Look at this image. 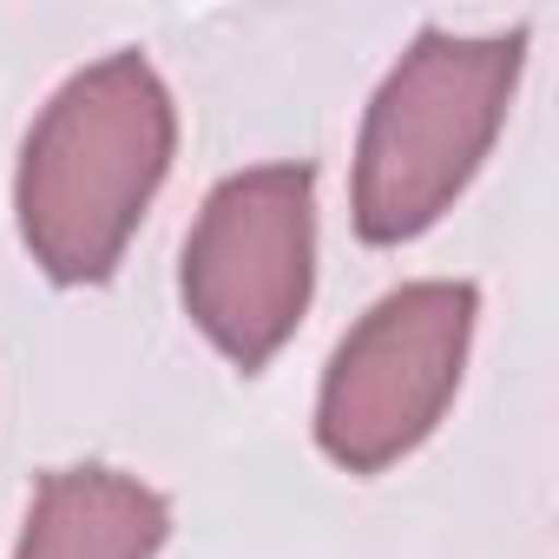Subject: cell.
I'll return each mask as SVG.
<instances>
[{"mask_svg": "<svg viewBox=\"0 0 559 559\" xmlns=\"http://www.w3.org/2000/svg\"><path fill=\"white\" fill-rule=\"evenodd\" d=\"M178 112L145 53L73 73L27 132L14 211L53 284H106L171 171Z\"/></svg>", "mask_w": 559, "mask_h": 559, "instance_id": "6da1fadb", "label": "cell"}, {"mask_svg": "<svg viewBox=\"0 0 559 559\" xmlns=\"http://www.w3.org/2000/svg\"><path fill=\"white\" fill-rule=\"evenodd\" d=\"M526 67V27L513 34H441L428 27L382 80L356 145V230L369 243L421 237L480 171L507 126Z\"/></svg>", "mask_w": 559, "mask_h": 559, "instance_id": "7a4b0ae2", "label": "cell"}, {"mask_svg": "<svg viewBox=\"0 0 559 559\" xmlns=\"http://www.w3.org/2000/svg\"><path fill=\"white\" fill-rule=\"evenodd\" d=\"M317 284V171L250 165L224 178L185 243V310L191 323L257 376L310 310Z\"/></svg>", "mask_w": 559, "mask_h": 559, "instance_id": "3957f363", "label": "cell"}, {"mask_svg": "<svg viewBox=\"0 0 559 559\" xmlns=\"http://www.w3.org/2000/svg\"><path fill=\"white\" fill-rule=\"evenodd\" d=\"M474 310V284H402L343 336L317 402V441L336 467L382 474L435 435L467 369Z\"/></svg>", "mask_w": 559, "mask_h": 559, "instance_id": "277c9868", "label": "cell"}, {"mask_svg": "<svg viewBox=\"0 0 559 559\" xmlns=\"http://www.w3.org/2000/svg\"><path fill=\"white\" fill-rule=\"evenodd\" d=\"M171 507L112 467H60L40 480L14 559H152Z\"/></svg>", "mask_w": 559, "mask_h": 559, "instance_id": "5b68a950", "label": "cell"}]
</instances>
